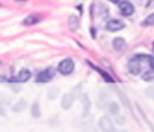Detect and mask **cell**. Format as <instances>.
Returning <instances> with one entry per match:
<instances>
[{
    "label": "cell",
    "instance_id": "cell-1",
    "mask_svg": "<svg viewBox=\"0 0 154 132\" xmlns=\"http://www.w3.org/2000/svg\"><path fill=\"white\" fill-rule=\"evenodd\" d=\"M74 68H75L74 60L69 59V57H66V59H63V60L59 62V65H57V72L62 74V75H71V74L74 72Z\"/></svg>",
    "mask_w": 154,
    "mask_h": 132
},
{
    "label": "cell",
    "instance_id": "cell-2",
    "mask_svg": "<svg viewBox=\"0 0 154 132\" xmlns=\"http://www.w3.org/2000/svg\"><path fill=\"white\" fill-rule=\"evenodd\" d=\"M98 128H100L101 132H115V131H116V126H115L113 120H112L110 117H107V116L100 117V120H98Z\"/></svg>",
    "mask_w": 154,
    "mask_h": 132
},
{
    "label": "cell",
    "instance_id": "cell-3",
    "mask_svg": "<svg viewBox=\"0 0 154 132\" xmlns=\"http://www.w3.org/2000/svg\"><path fill=\"white\" fill-rule=\"evenodd\" d=\"M128 72L133 75H139L142 72V60L139 59L137 54L133 59H130V62H128Z\"/></svg>",
    "mask_w": 154,
    "mask_h": 132
},
{
    "label": "cell",
    "instance_id": "cell-4",
    "mask_svg": "<svg viewBox=\"0 0 154 132\" xmlns=\"http://www.w3.org/2000/svg\"><path fill=\"white\" fill-rule=\"evenodd\" d=\"M115 5L119 6V14L122 17H130L134 14V6L130 2H115Z\"/></svg>",
    "mask_w": 154,
    "mask_h": 132
},
{
    "label": "cell",
    "instance_id": "cell-5",
    "mask_svg": "<svg viewBox=\"0 0 154 132\" xmlns=\"http://www.w3.org/2000/svg\"><path fill=\"white\" fill-rule=\"evenodd\" d=\"M112 101H110V95L107 93V92H101L100 95H98V98H97V108H100V110H107V107H109V104H110Z\"/></svg>",
    "mask_w": 154,
    "mask_h": 132
},
{
    "label": "cell",
    "instance_id": "cell-6",
    "mask_svg": "<svg viewBox=\"0 0 154 132\" xmlns=\"http://www.w3.org/2000/svg\"><path fill=\"white\" fill-rule=\"evenodd\" d=\"M124 27H125V24H124V21L119 20V18H112V20H109V21L106 23V29H107L109 32H118V30H122Z\"/></svg>",
    "mask_w": 154,
    "mask_h": 132
},
{
    "label": "cell",
    "instance_id": "cell-7",
    "mask_svg": "<svg viewBox=\"0 0 154 132\" xmlns=\"http://www.w3.org/2000/svg\"><path fill=\"white\" fill-rule=\"evenodd\" d=\"M53 69L51 68H47V69H44V71H41L38 75H36V83H48V81H51L53 80Z\"/></svg>",
    "mask_w": 154,
    "mask_h": 132
},
{
    "label": "cell",
    "instance_id": "cell-8",
    "mask_svg": "<svg viewBox=\"0 0 154 132\" xmlns=\"http://www.w3.org/2000/svg\"><path fill=\"white\" fill-rule=\"evenodd\" d=\"M77 98L74 96V93L72 92H69V93H65L63 96H62V101H60V107L63 108V110H69L71 107H72V104H74V101H75Z\"/></svg>",
    "mask_w": 154,
    "mask_h": 132
},
{
    "label": "cell",
    "instance_id": "cell-9",
    "mask_svg": "<svg viewBox=\"0 0 154 132\" xmlns=\"http://www.w3.org/2000/svg\"><path fill=\"white\" fill-rule=\"evenodd\" d=\"M80 101H82V107H83V119H86L89 116V108H91V99L88 95L82 93L80 96Z\"/></svg>",
    "mask_w": 154,
    "mask_h": 132
},
{
    "label": "cell",
    "instance_id": "cell-10",
    "mask_svg": "<svg viewBox=\"0 0 154 132\" xmlns=\"http://www.w3.org/2000/svg\"><path fill=\"white\" fill-rule=\"evenodd\" d=\"M30 77H32V74H30L29 69H21V71L17 74L15 81H17V83H26V81L30 80Z\"/></svg>",
    "mask_w": 154,
    "mask_h": 132
},
{
    "label": "cell",
    "instance_id": "cell-11",
    "mask_svg": "<svg viewBox=\"0 0 154 132\" xmlns=\"http://www.w3.org/2000/svg\"><path fill=\"white\" fill-rule=\"evenodd\" d=\"M112 45H113V48H115L116 51H122V50L127 47V42H125L124 38H115L113 42H112Z\"/></svg>",
    "mask_w": 154,
    "mask_h": 132
},
{
    "label": "cell",
    "instance_id": "cell-12",
    "mask_svg": "<svg viewBox=\"0 0 154 132\" xmlns=\"http://www.w3.org/2000/svg\"><path fill=\"white\" fill-rule=\"evenodd\" d=\"M27 108V102L24 101V99H20V101H17L14 105H12V111L14 113H21V111H24Z\"/></svg>",
    "mask_w": 154,
    "mask_h": 132
},
{
    "label": "cell",
    "instance_id": "cell-13",
    "mask_svg": "<svg viewBox=\"0 0 154 132\" xmlns=\"http://www.w3.org/2000/svg\"><path fill=\"white\" fill-rule=\"evenodd\" d=\"M41 20V15L35 14V15H29L23 20V26H32V24H36L38 21Z\"/></svg>",
    "mask_w": 154,
    "mask_h": 132
},
{
    "label": "cell",
    "instance_id": "cell-14",
    "mask_svg": "<svg viewBox=\"0 0 154 132\" xmlns=\"http://www.w3.org/2000/svg\"><path fill=\"white\" fill-rule=\"evenodd\" d=\"M89 65H91V68H92V69H95V71H97V72H98V74L103 77V80H104V81H107V83H112V81H113V80H112V77H110L109 74H106L103 69H100L98 66H95V65H92V63H89Z\"/></svg>",
    "mask_w": 154,
    "mask_h": 132
},
{
    "label": "cell",
    "instance_id": "cell-15",
    "mask_svg": "<svg viewBox=\"0 0 154 132\" xmlns=\"http://www.w3.org/2000/svg\"><path fill=\"white\" fill-rule=\"evenodd\" d=\"M116 93H118V96H119V99H121L122 105H124V107H127V108H130V99L127 98V95H125L121 89H118V90H116Z\"/></svg>",
    "mask_w": 154,
    "mask_h": 132
},
{
    "label": "cell",
    "instance_id": "cell-16",
    "mask_svg": "<svg viewBox=\"0 0 154 132\" xmlns=\"http://www.w3.org/2000/svg\"><path fill=\"white\" fill-rule=\"evenodd\" d=\"M107 111H109L112 116H118V114H119V104L112 101V102L109 104V107H107Z\"/></svg>",
    "mask_w": 154,
    "mask_h": 132
},
{
    "label": "cell",
    "instance_id": "cell-17",
    "mask_svg": "<svg viewBox=\"0 0 154 132\" xmlns=\"http://www.w3.org/2000/svg\"><path fill=\"white\" fill-rule=\"evenodd\" d=\"M59 93H60V89H59V87H51V89L47 92V98H48L50 101H54V99L59 96Z\"/></svg>",
    "mask_w": 154,
    "mask_h": 132
},
{
    "label": "cell",
    "instance_id": "cell-18",
    "mask_svg": "<svg viewBox=\"0 0 154 132\" xmlns=\"http://www.w3.org/2000/svg\"><path fill=\"white\" fill-rule=\"evenodd\" d=\"M68 24H69V27L72 30H77V27H79V18H77L75 15H71L68 18Z\"/></svg>",
    "mask_w": 154,
    "mask_h": 132
},
{
    "label": "cell",
    "instance_id": "cell-19",
    "mask_svg": "<svg viewBox=\"0 0 154 132\" xmlns=\"http://www.w3.org/2000/svg\"><path fill=\"white\" fill-rule=\"evenodd\" d=\"M32 117H35V119L41 117V110H39L38 102H33V105H32Z\"/></svg>",
    "mask_w": 154,
    "mask_h": 132
},
{
    "label": "cell",
    "instance_id": "cell-20",
    "mask_svg": "<svg viewBox=\"0 0 154 132\" xmlns=\"http://www.w3.org/2000/svg\"><path fill=\"white\" fill-rule=\"evenodd\" d=\"M113 123H115V125H118V126H124V125H125V117H124V116H121V114L113 116Z\"/></svg>",
    "mask_w": 154,
    "mask_h": 132
},
{
    "label": "cell",
    "instance_id": "cell-21",
    "mask_svg": "<svg viewBox=\"0 0 154 132\" xmlns=\"http://www.w3.org/2000/svg\"><path fill=\"white\" fill-rule=\"evenodd\" d=\"M142 80L143 81H154V71H146V72H143L142 74Z\"/></svg>",
    "mask_w": 154,
    "mask_h": 132
},
{
    "label": "cell",
    "instance_id": "cell-22",
    "mask_svg": "<svg viewBox=\"0 0 154 132\" xmlns=\"http://www.w3.org/2000/svg\"><path fill=\"white\" fill-rule=\"evenodd\" d=\"M142 26H154V14H149V15L142 21Z\"/></svg>",
    "mask_w": 154,
    "mask_h": 132
},
{
    "label": "cell",
    "instance_id": "cell-23",
    "mask_svg": "<svg viewBox=\"0 0 154 132\" xmlns=\"http://www.w3.org/2000/svg\"><path fill=\"white\" fill-rule=\"evenodd\" d=\"M145 95H146L148 98L154 99V84H152V86H148V87L145 89Z\"/></svg>",
    "mask_w": 154,
    "mask_h": 132
},
{
    "label": "cell",
    "instance_id": "cell-24",
    "mask_svg": "<svg viewBox=\"0 0 154 132\" xmlns=\"http://www.w3.org/2000/svg\"><path fill=\"white\" fill-rule=\"evenodd\" d=\"M0 116H6V111H5V108L0 105Z\"/></svg>",
    "mask_w": 154,
    "mask_h": 132
},
{
    "label": "cell",
    "instance_id": "cell-25",
    "mask_svg": "<svg viewBox=\"0 0 154 132\" xmlns=\"http://www.w3.org/2000/svg\"><path fill=\"white\" fill-rule=\"evenodd\" d=\"M95 35H97L95 29H94V27H91V36H92V38H95Z\"/></svg>",
    "mask_w": 154,
    "mask_h": 132
},
{
    "label": "cell",
    "instance_id": "cell-26",
    "mask_svg": "<svg viewBox=\"0 0 154 132\" xmlns=\"http://www.w3.org/2000/svg\"><path fill=\"white\" fill-rule=\"evenodd\" d=\"M115 132H125V131H122V129H121V131H115Z\"/></svg>",
    "mask_w": 154,
    "mask_h": 132
},
{
    "label": "cell",
    "instance_id": "cell-27",
    "mask_svg": "<svg viewBox=\"0 0 154 132\" xmlns=\"http://www.w3.org/2000/svg\"><path fill=\"white\" fill-rule=\"evenodd\" d=\"M152 50H154V42H152Z\"/></svg>",
    "mask_w": 154,
    "mask_h": 132
}]
</instances>
